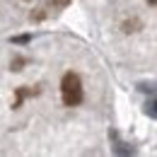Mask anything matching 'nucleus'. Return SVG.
Segmentation results:
<instances>
[{
    "instance_id": "20e7f679",
    "label": "nucleus",
    "mask_w": 157,
    "mask_h": 157,
    "mask_svg": "<svg viewBox=\"0 0 157 157\" xmlns=\"http://www.w3.org/2000/svg\"><path fill=\"white\" fill-rule=\"evenodd\" d=\"M147 5H152V7H157V0H147Z\"/></svg>"
},
{
    "instance_id": "f03ea898",
    "label": "nucleus",
    "mask_w": 157,
    "mask_h": 157,
    "mask_svg": "<svg viewBox=\"0 0 157 157\" xmlns=\"http://www.w3.org/2000/svg\"><path fill=\"white\" fill-rule=\"evenodd\" d=\"M121 29H123V34H136L138 29H143V22L138 20V17H133V20H126L123 24H121Z\"/></svg>"
},
{
    "instance_id": "f257e3e1",
    "label": "nucleus",
    "mask_w": 157,
    "mask_h": 157,
    "mask_svg": "<svg viewBox=\"0 0 157 157\" xmlns=\"http://www.w3.org/2000/svg\"><path fill=\"white\" fill-rule=\"evenodd\" d=\"M60 97L65 106H80L85 99V90H82V80L75 70H68L60 78Z\"/></svg>"
},
{
    "instance_id": "7ed1b4c3",
    "label": "nucleus",
    "mask_w": 157,
    "mask_h": 157,
    "mask_svg": "<svg viewBox=\"0 0 157 157\" xmlns=\"http://www.w3.org/2000/svg\"><path fill=\"white\" fill-rule=\"evenodd\" d=\"M24 63H27L24 58H15V60H12V70H22V65H24Z\"/></svg>"
}]
</instances>
